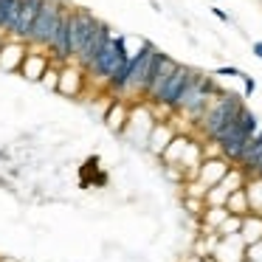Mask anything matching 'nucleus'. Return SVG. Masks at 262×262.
Instances as JSON below:
<instances>
[{"instance_id": "nucleus-1", "label": "nucleus", "mask_w": 262, "mask_h": 262, "mask_svg": "<svg viewBox=\"0 0 262 262\" xmlns=\"http://www.w3.org/2000/svg\"><path fill=\"white\" fill-rule=\"evenodd\" d=\"M243 107H245V102H243V96H239V93H231V91L217 93V96L209 102L206 113L198 119L200 133H203L206 138H217L234 119H237V113Z\"/></svg>"}, {"instance_id": "nucleus-2", "label": "nucleus", "mask_w": 262, "mask_h": 262, "mask_svg": "<svg viewBox=\"0 0 262 262\" xmlns=\"http://www.w3.org/2000/svg\"><path fill=\"white\" fill-rule=\"evenodd\" d=\"M217 93H223L220 88H217L214 76L209 74H200V71H194L192 82L186 85V91L181 93V99H178L175 104V113L186 116V119L198 121L200 116L206 113V107H209V102L217 96Z\"/></svg>"}, {"instance_id": "nucleus-3", "label": "nucleus", "mask_w": 262, "mask_h": 262, "mask_svg": "<svg viewBox=\"0 0 262 262\" xmlns=\"http://www.w3.org/2000/svg\"><path fill=\"white\" fill-rule=\"evenodd\" d=\"M130 59V51H127V37H121V34H116V37H110V42L104 46V51L99 54V59L88 68V82L91 85H99V88H107V82H110V76L116 74V71L121 68V65Z\"/></svg>"}, {"instance_id": "nucleus-4", "label": "nucleus", "mask_w": 262, "mask_h": 262, "mask_svg": "<svg viewBox=\"0 0 262 262\" xmlns=\"http://www.w3.org/2000/svg\"><path fill=\"white\" fill-rule=\"evenodd\" d=\"M155 54H158V48L152 42H141V48L136 54H130V76H127V85L121 91V99H144Z\"/></svg>"}, {"instance_id": "nucleus-5", "label": "nucleus", "mask_w": 262, "mask_h": 262, "mask_svg": "<svg viewBox=\"0 0 262 262\" xmlns=\"http://www.w3.org/2000/svg\"><path fill=\"white\" fill-rule=\"evenodd\" d=\"M65 9L68 6H65L62 0H42L40 12H37V20H34V26H31L29 46L46 48L48 51V46H51V40H54V31H57V23H59Z\"/></svg>"}, {"instance_id": "nucleus-6", "label": "nucleus", "mask_w": 262, "mask_h": 262, "mask_svg": "<svg viewBox=\"0 0 262 262\" xmlns=\"http://www.w3.org/2000/svg\"><path fill=\"white\" fill-rule=\"evenodd\" d=\"M192 76H194V68H189V65H181V62H178V68L172 71L169 82L164 85L161 96L155 99L152 104H158V107H164V110H169V113H175L178 99H181V93L186 91V85L192 82Z\"/></svg>"}, {"instance_id": "nucleus-7", "label": "nucleus", "mask_w": 262, "mask_h": 262, "mask_svg": "<svg viewBox=\"0 0 262 262\" xmlns=\"http://www.w3.org/2000/svg\"><path fill=\"white\" fill-rule=\"evenodd\" d=\"M74 12V29H71V51H74V59L79 57L82 51L88 48L91 37L96 34V26L102 23L99 17H93L88 9H71ZM71 59V62H74Z\"/></svg>"}, {"instance_id": "nucleus-8", "label": "nucleus", "mask_w": 262, "mask_h": 262, "mask_svg": "<svg viewBox=\"0 0 262 262\" xmlns=\"http://www.w3.org/2000/svg\"><path fill=\"white\" fill-rule=\"evenodd\" d=\"M178 68V62L169 57V54L158 51L155 54V62H152V71H149V82H147V91H144V102L152 104L155 99L161 96V91H164V85L169 82L172 71Z\"/></svg>"}, {"instance_id": "nucleus-9", "label": "nucleus", "mask_w": 262, "mask_h": 262, "mask_svg": "<svg viewBox=\"0 0 262 262\" xmlns=\"http://www.w3.org/2000/svg\"><path fill=\"white\" fill-rule=\"evenodd\" d=\"M40 6H42V0H20V9H17V14H14V23L9 26V31H6V40L29 42L31 26H34V20H37Z\"/></svg>"}, {"instance_id": "nucleus-10", "label": "nucleus", "mask_w": 262, "mask_h": 262, "mask_svg": "<svg viewBox=\"0 0 262 262\" xmlns=\"http://www.w3.org/2000/svg\"><path fill=\"white\" fill-rule=\"evenodd\" d=\"M110 37H113V34H110V26L102 20V23L96 26V34H93V37H91V42H88V48H85V51H82L79 57L74 59V62L79 65L82 71H85V74H88V68H91V65L99 59V54L104 51V46L110 42Z\"/></svg>"}, {"instance_id": "nucleus-11", "label": "nucleus", "mask_w": 262, "mask_h": 262, "mask_svg": "<svg viewBox=\"0 0 262 262\" xmlns=\"http://www.w3.org/2000/svg\"><path fill=\"white\" fill-rule=\"evenodd\" d=\"M85 85H88V76H85V71H82L76 62H65L62 68H59V85H57L59 93L76 99L82 91H85Z\"/></svg>"}, {"instance_id": "nucleus-12", "label": "nucleus", "mask_w": 262, "mask_h": 262, "mask_svg": "<svg viewBox=\"0 0 262 262\" xmlns=\"http://www.w3.org/2000/svg\"><path fill=\"white\" fill-rule=\"evenodd\" d=\"M26 54H29V42L3 40V46H0V71H6V74H20V65H23Z\"/></svg>"}, {"instance_id": "nucleus-13", "label": "nucleus", "mask_w": 262, "mask_h": 262, "mask_svg": "<svg viewBox=\"0 0 262 262\" xmlns=\"http://www.w3.org/2000/svg\"><path fill=\"white\" fill-rule=\"evenodd\" d=\"M234 164H228L223 155H217V158H203V164H200V172H198V181L203 183L206 189L217 186V183L223 181V178L228 175V169H231Z\"/></svg>"}, {"instance_id": "nucleus-14", "label": "nucleus", "mask_w": 262, "mask_h": 262, "mask_svg": "<svg viewBox=\"0 0 262 262\" xmlns=\"http://www.w3.org/2000/svg\"><path fill=\"white\" fill-rule=\"evenodd\" d=\"M259 161H262V127L248 138V144H245L243 155H239V161H237V169H243L245 178H254Z\"/></svg>"}, {"instance_id": "nucleus-15", "label": "nucleus", "mask_w": 262, "mask_h": 262, "mask_svg": "<svg viewBox=\"0 0 262 262\" xmlns=\"http://www.w3.org/2000/svg\"><path fill=\"white\" fill-rule=\"evenodd\" d=\"M217 262H245V243L239 239V234H231V237H220L211 251Z\"/></svg>"}, {"instance_id": "nucleus-16", "label": "nucleus", "mask_w": 262, "mask_h": 262, "mask_svg": "<svg viewBox=\"0 0 262 262\" xmlns=\"http://www.w3.org/2000/svg\"><path fill=\"white\" fill-rule=\"evenodd\" d=\"M48 65H51L48 54H37V48H34V46H29V54H26L23 65H20V76H26L29 82H40Z\"/></svg>"}, {"instance_id": "nucleus-17", "label": "nucleus", "mask_w": 262, "mask_h": 262, "mask_svg": "<svg viewBox=\"0 0 262 262\" xmlns=\"http://www.w3.org/2000/svg\"><path fill=\"white\" fill-rule=\"evenodd\" d=\"M172 138H175V130H172L169 121H155L152 130H149V136H147V147H149V152H155V155L161 158V155H164V149L169 147Z\"/></svg>"}, {"instance_id": "nucleus-18", "label": "nucleus", "mask_w": 262, "mask_h": 262, "mask_svg": "<svg viewBox=\"0 0 262 262\" xmlns=\"http://www.w3.org/2000/svg\"><path fill=\"white\" fill-rule=\"evenodd\" d=\"M127 119H130V107L124 104V99H116V102H110L107 113H104V124H107L113 133H124Z\"/></svg>"}, {"instance_id": "nucleus-19", "label": "nucleus", "mask_w": 262, "mask_h": 262, "mask_svg": "<svg viewBox=\"0 0 262 262\" xmlns=\"http://www.w3.org/2000/svg\"><path fill=\"white\" fill-rule=\"evenodd\" d=\"M239 239L248 245H256L262 239V214H245L243 217V226H239Z\"/></svg>"}, {"instance_id": "nucleus-20", "label": "nucleus", "mask_w": 262, "mask_h": 262, "mask_svg": "<svg viewBox=\"0 0 262 262\" xmlns=\"http://www.w3.org/2000/svg\"><path fill=\"white\" fill-rule=\"evenodd\" d=\"M226 209H228V214H234V217H245V214H251V206H248V194H245V189H237V192L228 194Z\"/></svg>"}, {"instance_id": "nucleus-21", "label": "nucleus", "mask_w": 262, "mask_h": 262, "mask_svg": "<svg viewBox=\"0 0 262 262\" xmlns=\"http://www.w3.org/2000/svg\"><path fill=\"white\" fill-rule=\"evenodd\" d=\"M245 194H248L251 214H262V178H248L245 181Z\"/></svg>"}, {"instance_id": "nucleus-22", "label": "nucleus", "mask_w": 262, "mask_h": 262, "mask_svg": "<svg viewBox=\"0 0 262 262\" xmlns=\"http://www.w3.org/2000/svg\"><path fill=\"white\" fill-rule=\"evenodd\" d=\"M239 226H243V217H234V214H228L226 220L220 223V228H217V237H231V234H239Z\"/></svg>"}, {"instance_id": "nucleus-23", "label": "nucleus", "mask_w": 262, "mask_h": 262, "mask_svg": "<svg viewBox=\"0 0 262 262\" xmlns=\"http://www.w3.org/2000/svg\"><path fill=\"white\" fill-rule=\"evenodd\" d=\"M40 82H42L46 88H51V91H57V85H59V65H48Z\"/></svg>"}, {"instance_id": "nucleus-24", "label": "nucleus", "mask_w": 262, "mask_h": 262, "mask_svg": "<svg viewBox=\"0 0 262 262\" xmlns=\"http://www.w3.org/2000/svg\"><path fill=\"white\" fill-rule=\"evenodd\" d=\"M183 206H186L194 217H203V211H206V200H198V198H183Z\"/></svg>"}, {"instance_id": "nucleus-25", "label": "nucleus", "mask_w": 262, "mask_h": 262, "mask_svg": "<svg viewBox=\"0 0 262 262\" xmlns=\"http://www.w3.org/2000/svg\"><path fill=\"white\" fill-rule=\"evenodd\" d=\"M214 76H243V71L234 68V65H220V68L214 71Z\"/></svg>"}, {"instance_id": "nucleus-26", "label": "nucleus", "mask_w": 262, "mask_h": 262, "mask_svg": "<svg viewBox=\"0 0 262 262\" xmlns=\"http://www.w3.org/2000/svg\"><path fill=\"white\" fill-rule=\"evenodd\" d=\"M239 79H243V85H245V96H251V93H254V91H256V82H254V79H251V76H248V74H243V76H239Z\"/></svg>"}, {"instance_id": "nucleus-27", "label": "nucleus", "mask_w": 262, "mask_h": 262, "mask_svg": "<svg viewBox=\"0 0 262 262\" xmlns=\"http://www.w3.org/2000/svg\"><path fill=\"white\" fill-rule=\"evenodd\" d=\"M211 14H214L217 20H223V23H228V20H231V17H228L226 12H223V9H211Z\"/></svg>"}, {"instance_id": "nucleus-28", "label": "nucleus", "mask_w": 262, "mask_h": 262, "mask_svg": "<svg viewBox=\"0 0 262 262\" xmlns=\"http://www.w3.org/2000/svg\"><path fill=\"white\" fill-rule=\"evenodd\" d=\"M251 51H254V57H256V59H262V40H256L254 46H251Z\"/></svg>"}, {"instance_id": "nucleus-29", "label": "nucleus", "mask_w": 262, "mask_h": 262, "mask_svg": "<svg viewBox=\"0 0 262 262\" xmlns=\"http://www.w3.org/2000/svg\"><path fill=\"white\" fill-rule=\"evenodd\" d=\"M0 262H17V259H12V256H0Z\"/></svg>"}, {"instance_id": "nucleus-30", "label": "nucleus", "mask_w": 262, "mask_h": 262, "mask_svg": "<svg viewBox=\"0 0 262 262\" xmlns=\"http://www.w3.org/2000/svg\"><path fill=\"white\" fill-rule=\"evenodd\" d=\"M200 262H217V259H214V256H203Z\"/></svg>"}, {"instance_id": "nucleus-31", "label": "nucleus", "mask_w": 262, "mask_h": 262, "mask_svg": "<svg viewBox=\"0 0 262 262\" xmlns=\"http://www.w3.org/2000/svg\"><path fill=\"white\" fill-rule=\"evenodd\" d=\"M3 40H6V37H3V34H0V46H3Z\"/></svg>"}, {"instance_id": "nucleus-32", "label": "nucleus", "mask_w": 262, "mask_h": 262, "mask_svg": "<svg viewBox=\"0 0 262 262\" xmlns=\"http://www.w3.org/2000/svg\"><path fill=\"white\" fill-rule=\"evenodd\" d=\"M245 262H251V259H245Z\"/></svg>"}]
</instances>
